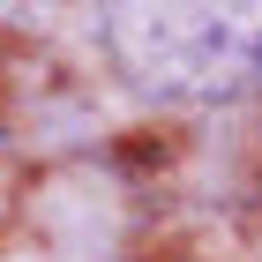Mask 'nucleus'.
Wrapping results in <instances>:
<instances>
[{
	"label": "nucleus",
	"mask_w": 262,
	"mask_h": 262,
	"mask_svg": "<svg viewBox=\"0 0 262 262\" xmlns=\"http://www.w3.org/2000/svg\"><path fill=\"white\" fill-rule=\"evenodd\" d=\"M105 38L172 105H217L262 82V8H113Z\"/></svg>",
	"instance_id": "f257e3e1"
}]
</instances>
